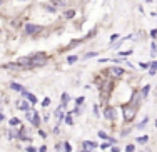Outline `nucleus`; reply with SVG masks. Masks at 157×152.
Segmentation results:
<instances>
[{
	"mask_svg": "<svg viewBox=\"0 0 157 152\" xmlns=\"http://www.w3.org/2000/svg\"><path fill=\"white\" fill-rule=\"evenodd\" d=\"M122 112H124V120L125 122H132L136 119V114H137V109L130 104H124L122 105Z\"/></svg>",
	"mask_w": 157,
	"mask_h": 152,
	"instance_id": "obj_1",
	"label": "nucleus"
},
{
	"mask_svg": "<svg viewBox=\"0 0 157 152\" xmlns=\"http://www.w3.org/2000/svg\"><path fill=\"white\" fill-rule=\"evenodd\" d=\"M144 101L142 99V95H140V90H134V94H132V102H130V105H134L137 109V107L140 105V102Z\"/></svg>",
	"mask_w": 157,
	"mask_h": 152,
	"instance_id": "obj_2",
	"label": "nucleus"
},
{
	"mask_svg": "<svg viewBox=\"0 0 157 152\" xmlns=\"http://www.w3.org/2000/svg\"><path fill=\"white\" fill-rule=\"evenodd\" d=\"M25 35H33V34H37V32L40 30V27L39 25H35V24H25Z\"/></svg>",
	"mask_w": 157,
	"mask_h": 152,
	"instance_id": "obj_3",
	"label": "nucleus"
},
{
	"mask_svg": "<svg viewBox=\"0 0 157 152\" xmlns=\"http://www.w3.org/2000/svg\"><path fill=\"white\" fill-rule=\"evenodd\" d=\"M107 72H109L112 77H122L125 74V70L122 67H109V69H107Z\"/></svg>",
	"mask_w": 157,
	"mask_h": 152,
	"instance_id": "obj_4",
	"label": "nucleus"
},
{
	"mask_svg": "<svg viewBox=\"0 0 157 152\" xmlns=\"http://www.w3.org/2000/svg\"><path fill=\"white\" fill-rule=\"evenodd\" d=\"M97 146H99V144L94 142V140H84V142H82V149H84V150H89V152H92Z\"/></svg>",
	"mask_w": 157,
	"mask_h": 152,
	"instance_id": "obj_5",
	"label": "nucleus"
},
{
	"mask_svg": "<svg viewBox=\"0 0 157 152\" xmlns=\"http://www.w3.org/2000/svg\"><path fill=\"white\" fill-rule=\"evenodd\" d=\"M104 117H105L107 120H114L115 119V109L114 107H105V109H104Z\"/></svg>",
	"mask_w": 157,
	"mask_h": 152,
	"instance_id": "obj_6",
	"label": "nucleus"
},
{
	"mask_svg": "<svg viewBox=\"0 0 157 152\" xmlns=\"http://www.w3.org/2000/svg\"><path fill=\"white\" fill-rule=\"evenodd\" d=\"M27 132H29V131H27L25 127H20V129H18V139H20V140H25V142H32V139L27 135Z\"/></svg>",
	"mask_w": 157,
	"mask_h": 152,
	"instance_id": "obj_7",
	"label": "nucleus"
},
{
	"mask_svg": "<svg viewBox=\"0 0 157 152\" xmlns=\"http://www.w3.org/2000/svg\"><path fill=\"white\" fill-rule=\"evenodd\" d=\"M99 137H100V139H104L105 142H110L112 146H115V142H117L114 137H110L109 134H107V132H104V131H99Z\"/></svg>",
	"mask_w": 157,
	"mask_h": 152,
	"instance_id": "obj_8",
	"label": "nucleus"
},
{
	"mask_svg": "<svg viewBox=\"0 0 157 152\" xmlns=\"http://www.w3.org/2000/svg\"><path fill=\"white\" fill-rule=\"evenodd\" d=\"M22 95H24V97L27 99V101L30 102V104H37V97H35L33 94H30L29 90H25V89H24V90H22Z\"/></svg>",
	"mask_w": 157,
	"mask_h": 152,
	"instance_id": "obj_9",
	"label": "nucleus"
},
{
	"mask_svg": "<svg viewBox=\"0 0 157 152\" xmlns=\"http://www.w3.org/2000/svg\"><path fill=\"white\" fill-rule=\"evenodd\" d=\"M32 125H33V127H39V125H40L39 112H35V110H32Z\"/></svg>",
	"mask_w": 157,
	"mask_h": 152,
	"instance_id": "obj_10",
	"label": "nucleus"
},
{
	"mask_svg": "<svg viewBox=\"0 0 157 152\" xmlns=\"http://www.w3.org/2000/svg\"><path fill=\"white\" fill-rule=\"evenodd\" d=\"M63 109H65V105L62 104L60 107H57V110H55V114H54V116L57 117L59 120H62V119H63V116H65V114H63Z\"/></svg>",
	"mask_w": 157,
	"mask_h": 152,
	"instance_id": "obj_11",
	"label": "nucleus"
},
{
	"mask_svg": "<svg viewBox=\"0 0 157 152\" xmlns=\"http://www.w3.org/2000/svg\"><path fill=\"white\" fill-rule=\"evenodd\" d=\"M18 109H20V110H24V112H29V110H30V102L22 101L20 104H18Z\"/></svg>",
	"mask_w": 157,
	"mask_h": 152,
	"instance_id": "obj_12",
	"label": "nucleus"
},
{
	"mask_svg": "<svg viewBox=\"0 0 157 152\" xmlns=\"http://www.w3.org/2000/svg\"><path fill=\"white\" fill-rule=\"evenodd\" d=\"M7 135H9V139H18V131L17 129H9V132H7Z\"/></svg>",
	"mask_w": 157,
	"mask_h": 152,
	"instance_id": "obj_13",
	"label": "nucleus"
},
{
	"mask_svg": "<svg viewBox=\"0 0 157 152\" xmlns=\"http://www.w3.org/2000/svg\"><path fill=\"white\" fill-rule=\"evenodd\" d=\"M136 142H137V144H140V146H145V144L149 142V135H140V137H137Z\"/></svg>",
	"mask_w": 157,
	"mask_h": 152,
	"instance_id": "obj_14",
	"label": "nucleus"
},
{
	"mask_svg": "<svg viewBox=\"0 0 157 152\" xmlns=\"http://www.w3.org/2000/svg\"><path fill=\"white\" fill-rule=\"evenodd\" d=\"M149 92H151V85H145V87H142V89H140V95H142V99H147Z\"/></svg>",
	"mask_w": 157,
	"mask_h": 152,
	"instance_id": "obj_15",
	"label": "nucleus"
},
{
	"mask_svg": "<svg viewBox=\"0 0 157 152\" xmlns=\"http://www.w3.org/2000/svg\"><path fill=\"white\" fill-rule=\"evenodd\" d=\"M10 87H12V90L20 92V94H22V90H24V87H22L20 84H17V82H12V84H10Z\"/></svg>",
	"mask_w": 157,
	"mask_h": 152,
	"instance_id": "obj_16",
	"label": "nucleus"
},
{
	"mask_svg": "<svg viewBox=\"0 0 157 152\" xmlns=\"http://www.w3.org/2000/svg\"><path fill=\"white\" fill-rule=\"evenodd\" d=\"M69 101H70V95L67 94V92H63V94H62V104H63V105H67Z\"/></svg>",
	"mask_w": 157,
	"mask_h": 152,
	"instance_id": "obj_17",
	"label": "nucleus"
},
{
	"mask_svg": "<svg viewBox=\"0 0 157 152\" xmlns=\"http://www.w3.org/2000/svg\"><path fill=\"white\" fill-rule=\"evenodd\" d=\"M155 72H157V60H154L151 64V72L149 74H151V75H155Z\"/></svg>",
	"mask_w": 157,
	"mask_h": 152,
	"instance_id": "obj_18",
	"label": "nucleus"
},
{
	"mask_svg": "<svg viewBox=\"0 0 157 152\" xmlns=\"http://www.w3.org/2000/svg\"><path fill=\"white\" fill-rule=\"evenodd\" d=\"M62 149L65 152H72V146H70L69 142H62Z\"/></svg>",
	"mask_w": 157,
	"mask_h": 152,
	"instance_id": "obj_19",
	"label": "nucleus"
},
{
	"mask_svg": "<svg viewBox=\"0 0 157 152\" xmlns=\"http://www.w3.org/2000/svg\"><path fill=\"white\" fill-rule=\"evenodd\" d=\"M70 116H72V114H67V116L63 117V120H65L67 125H72V124H74V120H72V117H70Z\"/></svg>",
	"mask_w": 157,
	"mask_h": 152,
	"instance_id": "obj_20",
	"label": "nucleus"
},
{
	"mask_svg": "<svg viewBox=\"0 0 157 152\" xmlns=\"http://www.w3.org/2000/svg\"><path fill=\"white\" fill-rule=\"evenodd\" d=\"M147 122H149V117H145L142 122H139V125H137V129H139V131H140V129H144L145 125H147Z\"/></svg>",
	"mask_w": 157,
	"mask_h": 152,
	"instance_id": "obj_21",
	"label": "nucleus"
},
{
	"mask_svg": "<svg viewBox=\"0 0 157 152\" xmlns=\"http://www.w3.org/2000/svg\"><path fill=\"white\" fill-rule=\"evenodd\" d=\"M77 55H70V57H67V62H69V64H75L77 62Z\"/></svg>",
	"mask_w": 157,
	"mask_h": 152,
	"instance_id": "obj_22",
	"label": "nucleus"
},
{
	"mask_svg": "<svg viewBox=\"0 0 157 152\" xmlns=\"http://www.w3.org/2000/svg\"><path fill=\"white\" fill-rule=\"evenodd\" d=\"M125 152H136V147H134V144H127V146H125Z\"/></svg>",
	"mask_w": 157,
	"mask_h": 152,
	"instance_id": "obj_23",
	"label": "nucleus"
},
{
	"mask_svg": "<svg viewBox=\"0 0 157 152\" xmlns=\"http://www.w3.org/2000/svg\"><path fill=\"white\" fill-rule=\"evenodd\" d=\"M15 125H20V120L18 119H10V127H15Z\"/></svg>",
	"mask_w": 157,
	"mask_h": 152,
	"instance_id": "obj_24",
	"label": "nucleus"
},
{
	"mask_svg": "<svg viewBox=\"0 0 157 152\" xmlns=\"http://www.w3.org/2000/svg\"><path fill=\"white\" fill-rule=\"evenodd\" d=\"M99 146H100V149L105 150V149H109V147H112V144L110 142H102V144H99Z\"/></svg>",
	"mask_w": 157,
	"mask_h": 152,
	"instance_id": "obj_25",
	"label": "nucleus"
},
{
	"mask_svg": "<svg viewBox=\"0 0 157 152\" xmlns=\"http://www.w3.org/2000/svg\"><path fill=\"white\" fill-rule=\"evenodd\" d=\"M74 15H75V10H67V12H65V17L67 18H72Z\"/></svg>",
	"mask_w": 157,
	"mask_h": 152,
	"instance_id": "obj_26",
	"label": "nucleus"
},
{
	"mask_svg": "<svg viewBox=\"0 0 157 152\" xmlns=\"http://www.w3.org/2000/svg\"><path fill=\"white\" fill-rule=\"evenodd\" d=\"M84 101H85L84 97H77V99H75V105H77V107L82 105V104H84Z\"/></svg>",
	"mask_w": 157,
	"mask_h": 152,
	"instance_id": "obj_27",
	"label": "nucleus"
},
{
	"mask_svg": "<svg viewBox=\"0 0 157 152\" xmlns=\"http://www.w3.org/2000/svg\"><path fill=\"white\" fill-rule=\"evenodd\" d=\"M42 105H44V107H48V105H50V99L45 97V99H44V102H42Z\"/></svg>",
	"mask_w": 157,
	"mask_h": 152,
	"instance_id": "obj_28",
	"label": "nucleus"
},
{
	"mask_svg": "<svg viewBox=\"0 0 157 152\" xmlns=\"http://www.w3.org/2000/svg\"><path fill=\"white\" fill-rule=\"evenodd\" d=\"M97 52H89V54H85V59H90V57H95Z\"/></svg>",
	"mask_w": 157,
	"mask_h": 152,
	"instance_id": "obj_29",
	"label": "nucleus"
},
{
	"mask_svg": "<svg viewBox=\"0 0 157 152\" xmlns=\"http://www.w3.org/2000/svg\"><path fill=\"white\" fill-rule=\"evenodd\" d=\"M25 150H27V152H39V149H35V147H32V146H29Z\"/></svg>",
	"mask_w": 157,
	"mask_h": 152,
	"instance_id": "obj_30",
	"label": "nucleus"
},
{
	"mask_svg": "<svg viewBox=\"0 0 157 152\" xmlns=\"http://www.w3.org/2000/svg\"><path fill=\"white\" fill-rule=\"evenodd\" d=\"M117 39H119V34H112V37H110V42H115Z\"/></svg>",
	"mask_w": 157,
	"mask_h": 152,
	"instance_id": "obj_31",
	"label": "nucleus"
},
{
	"mask_svg": "<svg viewBox=\"0 0 157 152\" xmlns=\"http://www.w3.org/2000/svg\"><path fill=\"white\" fill-rule=\"evenodd\" d=\"M47 12H52V13H54V12H55V7H54V5H48V7H47Z\"/></svg>",
	"mask_w": 157,
	"mask_h": 152,
	"instance_id": "obj_32",
	"label": "nucleus"
},
{
	"mask_svg": "<svg viewBox=\"0 0 157 152\" xmlns=\"http://www.w3.org/2000/svg\"><path fill=\"white\" fill-rule=\"evenodd\" d=\"M140 67H142V69H149V67H151V64H145V62H140Z\"/></svg>",
	"mask_w": 157,
	"mask_h": 152,
	"instance_id": "obj_33",
	"label": "nucleus"
},
{
	"mask_svg": "<svg viewBox=\"0 0 157 152\" xmlns=\"http://www.w3.org/2000/svg\"><path fill=\"white\" fill-rule=\"evenodd\" d=\"M151 37H152V39H155V37H157V28H154V30H151Z\"/></svg>",
	"mask_w": 157,
	"mask_h": 152,
	"instance_id": "obj_34",
	"label": "nucleus"
},
{
	"mask_svg": "<svg viewBox=\"0 0 157 152\" xmlns=\"http://www.w3.org/2000/svg\"><path fill=\"white\" fill-rule=\"evenodd\" d=\"M110 149H112V152H121V149H119V147H117V146H112V147H110Z\"/></svg>",
	"mask_w": 157,
	"mask_h": 152,
	"instance_id": "obj_35",
	"label": "nucleus"
},
{
	"mask_svg": "<svg viewBox=\"0 0 157 152\" xmlns=\"http://www.w3.org/2000/svg\"><path fill=\"white\" fill-rule=\"evenodd\" d=\"M155 52H157V45H155V44H152V55H155Z\"/></svg>",
	"mask_w": 157,
	"mask_h": 152,
	"instance_id": "obj_36",
	"label": "nucleus"
},
{
	"mask_svg": "<svg viewBox=\"0 0 157 152\" xmlns=\"http://www.w3.org/2000/svg\"><path fill=\"white\" fill-rule=\"evenodd\" d=\"M130 131H132V129H125V131H122V135H127Z\"/></svg>",
	"mask_w": 157,
	"mask_h": 152,
	"instance_id": "obj_37",
	"label": "nucleus"
},
{
	"mask_svg": "<svg viewBox=\"0 0 157 152\" xmlns=\"http://www.w3.org/2000/svg\"><path fill=\"white\" fill-rule=\"evenodd\" d=\"M39 152H47V147H45V146H42V147L39 149Z\"/></svg>",
	"mask_w": 157,
	"mask_h": 152,
	"instance_id": "obj_38",
	"label": "nucleus"
},
{
	"mask_svg": "<svg viewBox=\"0 0 157 152\" xmlns=\"http://www.w3.org/2000/svg\"><path fill=\"white\" fill-rule=\"evenodd\" d=\"M2 120H5V116H3L2 112H0V122H2Z\"/></svg>",
	"mask_w": 157,
	"mask_h": 152,
	"instance_id": "obj_39",
	"label": "nucleus"
},
{
	"mask_svg": "<svg viewBox=\"0 0 157 152\" xmlns=\"http://www.w3.org/2000/svg\"><path fill=\"white\" fill-rule=\"evenodd\" d=\"M80 152H89V150H84V149H82V150H80Z\"/></svg>",
	"mask_w": 157,
	"mask_h": 152,
	"instance_id": "obj_40",
	"label": "nucleus"
},
{
	"mask_svg": "<svg viewBox=\"0 0 157 152\" xmlns=\"http://www.w3.org/2000/svg\"><path fill=\"white\" fill-rule=\"evenodd\" d=\"M2 2H3V0H0V5H2Z\"/></svg>",
	"mask_w": 157,
	"mask_h": 152,
	"instance_id": "obj_41",
	"label": "nucleus"
},
{
	"mask_svg": "<svg viewBox=\"0 0 157 152\" xmlns=\"http://www.w3.org/2000/svg\"><path fill=\"white\" fill-rule=\"evenodd\" d=\"M155 127H157V120H155Z\"/></svg>",
	"mask_w": 157,
	"mask_h": 152,
	"instance_id": "obj_42",
	"label": "nucleus"
},
{
	"mask_svg": "<svg viewBox=\"0 0 157 152\" xmlns=\"http://www.w3.org/2000/svg\"><path fill=\"white\" fill-rule=\"evenodd\" d=\"M155 95H157V90H155Z\"/></svg>",
	"mask_w": 157,
	"mask_h": 152,
	"instance_id": "obj_43",
	"label": "nucleus"
},
{
	"mask_svg": "<svg viewBox=\"0 0 157 152\" xmlns=\"http://www.w3.org/2000/svg\"><path fill=\"white\" fill-rule=\"evenodd\" d=\"M0 101H2V97H0Z\"/></svg>",
	"mask_w": 157,
	"mask_h": 152,
	"instance_id": "obj_44",
	"label": "nucleus"
}]
</instances>
